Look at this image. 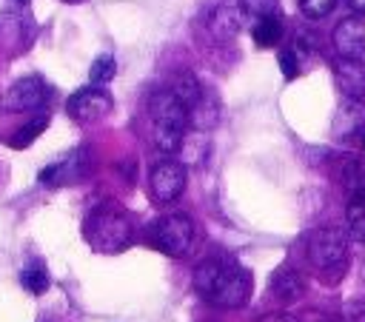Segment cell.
Listing matches in <instances>:
<instances>
[{
	"label": "cell",
	"mask_w": 365,
	"mask_h": 322,
	"mask_svg": "<svg viewBox=\"0 0 365 322\" xmlns=\"http://www.w3.org/2000/svg\"><path fill=\"white\" fill-rule=\"evenodd\" d=\"M194 288L197 294L217 305V308H242L251 296V274L231 256L222 259H202L194 268Z\"/></svg>",
	"instance_id": "1"
},
{
	"label": "cell",
	"mask_w": 365,
	"mask_h": 322,
	"mask_svg": "<svg viewBox=\"0 0 365 322\" xmlns=\"http://www.w3.org/2000/svg\"><path fill=\"white\" fill-rule=\"evenodd\" d=\"M188 108L171 91H160L151 97V137L160 154H177L188 134Z\"/></svg>",
	"instance_id": "2"
},
{
	"label": "cell",
	"mask_w": 365,
	"mask_h": 322,
	"mask_svg": "<svg viewBox=\"0 0 365 322\" xmlns=\"http://www.w3.org/2000/svg\"><path fill=\"white\" fill-rule=\"evenodd\" d=\"M86 242L100 254H117L131 242V222L117 208H100L86 217Z\"/></svg>",
	"instance_id": "3"
},
{
	"label": "cell",
	"mask_w": 365,
	"mask_h": 322,
	"mask_svg": "<svg viewBox=\"0 0 365 322\" xmlns=\"http://www.w3.org/2000/svg\"><path fill=\"white\" fill-rule=\"evenodd\" d=\"M305 256L319 274L336 276L348 262V237L339 228H317L305 239Z\"/></svg>",
	"instance_id": "4"
},
{
	"label": "cell",
	"mask_w": 365,
	"mask_h": 322,
	"mask_svg": "<svg viewBox=\"0 0 365 322\" xmlns=\"http://www.w3.org/2000/svg\"><path fill=\"white\" fill-rule=\"evenodd\" d=\"M151 242L165 256H182L188 254L194 242V222L185 214H165L151 228Z\"/></svg>",
	"instance_id": "5"
},
{
	"label": "cell",
	"mask_w": 365,
	"mask_h": 322,
	"mask_svg": "<svg viewBox=\"0 0 365 322\" xmlns=\"http://www.w3.org/2000/svg\"><path fill=\"white\" fill-rule=\"evenodd\" d=\"M48 97V85L43 83V77L37 74H29V77H20L14 80L3 97H0V108L3 111H11V114H20V111H34L46 103Z\"/></svg>",
	"instance_id": "6"
},
{
	"label": "cell",
	"mask_w": 365,
	"mask_h": 322,
	"mask_svg": "<svg viewBox=\"0 0 365 322\" xmlns=\"http://www.w3.org/2000/svg\"><path fill=\"white\" fill-rule=\"evenodd\" d=\"M111 105H114L111 94L103 85H86V88H80V91H74L68 97L66 111L77 123H94V120H103L111 111Z\"/></svg>",
	"instance_id": "7"
},
{
	"label": "cell",
	"mask_w": 365,
	"mask_h": 322,
	"mask_svg": "<svg viewBox=\"0 0 365 322\" xmlns=\"http://www.w3.org/2000/svg\"><path fill=\"white\" fill-rule=\"evenodd\" d=\"M148 182H151V194L157 202H174L185 191V165L171 157L157 160L148 174Z\"/></svg>",
	"instance_id": "8"
},
{
	"label": "cell",
	"mask_w": 365,
	"mask_h": 322,
	"mask_svg": "<svg viewBox=\"0 0 365 322\" xmlns=\"http://www.w3.org/2000/svg\"><path fill=\"white\" fill-rule=\"evenodd\" d=\"M240 26H242V14L234 0H220L205 11V28L217 43L234 40L240 34Z\"/></svg>",
	"instance_id": "9"
},
{
	"label": "cell",
	"mask_w": 365,
	"mask_h": 322,
	"mask_svg": "<svg viewBox=\"0 0 365 322\" xmlns=\"http://www.w3.org/2000/svg\"><path fill=\"white\" fill-rule=\"evenodd\" d=\"M334 48L339 57L362 60L365 54V20L362 17H345L334 26Z\"/></svg>",
	"instance_id": "10"
},
{
	"label": "cell",
	"mask_w": 365,
	"mask_h": 322,
	"mask_svg": "<svg viewBox=\"0 0 365 322\" xmlns=\"http://www.w3.org/2000/svg\"><path fill=\"white\" fill-rule=\"evenodd\" d=\"M334 80H336V85L345 97H351V100L365 97V66H362V60L339 57L334 63Z\"/></svg>",
	"instance_id": "11"
},
{
	"label": "cell",
	"mask_w": 365,
	"mask_h": 322,
	"mask_svg": "<svg viewBox=\"0 0 365 322\" xmlns=\"http://www.w3.org/2000/svg\"><path fill=\"white\" fill-rule=\"evenodd\" d=\"M31 40V28L20 11H0V46L6 51H20Z\"/></svg>",
	"instance_id": "12"
},
{
	"label": "cell",
	"mask_w": 365,
	"mask_h": 322,
	"mask_svg": "<svg viewBox=\"0 0 365 322\" xmlns=\"http://www.w3.org/2000/svg\"><path fill=\"white\" fill-rule=\"evenodd\" d=\"M271 294L282 302H297L305 294V279L297 268L291 265H279L277 274L271 276Z\"/></svg>",
	"instance_id": "13"
},
{
	"label": "cell",
	"mask_w": 365,
	"mask_h": 322,
	"mask_svg": "<svg viewBox=\"0 0 365 322\" xmlns=\"http://www.w3.org/2000/svg\"><path fill=\"white\" fill-rule=\"evenodd\" d=\"M362 131H365V105H362V100L345 97V103L339 105L336 120H334V134L336 137H354Z\"/></svg>",
	"instance_id": "14"
},
{
	"label": "cell",
	"mask_w": 365,
	"mask_h": 322,
	"mask_svg": "<svg viewBox=\"0 0 365 322\" xmlns=\"http://www.w3.org/2000/svg\"><path fill=\"white\" fill-rule=\"evenodd\" d=\"M217 120H220V100H217L214 91L202 88L200 100L188 108V123H191V128H197V131H208V128L217 125Z\"/></svg>",
	"instance_id": "15"
},
{
	"label": "cell",
	"mask_w": 365,
	"mask_h": 322,
	"mask_svg": "<svg viewBox=\"0 0 365 322\" xmlns=\"http://www.w3.org/2000/svg\"><path fill=\"white\" fill-rule=\"evenodd\" d=\"M80 174H83V151H71L60 162H51L48 168H43L40 171V182H46V185H63V182L77 180Z\"/></svg>",
	"instance_id": "16"
},
{
	"label": "cell",
	"mask_w": 365,
	"mask_h": 322,
	"mask_svg": "<svg viewBox=\"0 0 365 322\" xmlns=\"http://www.w3.org/2000/svg\"><path fill=\"white\" fill-rule=\"evenodd\" d=\"M185 108H191L197 100H200V94H202V83L191 74V71H180L174 80H171V88H168Z\"/></svg>",
	"instance_id": "17"
},
{
	"label": "cell",
	"mask_w": 365,
	"mask_h": 322,
	"mask_svg": "<svg viewBox=\"0 0 365 322\" xmlns=\"http://www.w3.org/2000/svg\"><path fill=\"white\" fill-rule=\"evenodd\" d=\"M345 222H348L351 237L365 239V188L351 191V199H348V208H345Z\"/></svg>",
	"instance_id": "18"
},
{
	"label": "cell",
	"mask_w": 365,
	"mask_h": 322,
	"mask_svg": "<svg viewBox=\"0 0 365 322\" xmlns=\"http://www.w3.org/2000/svg\"><path fill=\"white\" fill-rule=\"evenodd\" d=\"M282 40V20L277 14H268V17H259L254 23V43L262 46V48H271Z\"/></svg>",
	"instance_id": "19"
},
{
	"label": "cell",
	"mask_w": 365,
	"mask_h": 322,
	"mask_svg": "<svg viewBox=\"0 0 365 322\" xmlns=\"http://www.w3.org/2000/svg\"><path fill=\"white\" fill-rule=\"evenodd\" d=\"M180 151H182V165H200V162L208 157V140H205V131H197V128H194L191 134H185Z\"/></svg>",
	"instance_id": "20"
},
{
	"label": "cell",
	"mask_w": 365,
	"mask_h": 322,
	"mask_svg": "<svg viewBox=\"0 0 365 322\" xmlns=\"http://www.w3.org/2000/svg\"><path fill=\"white\" fill-rule=\"evenodd\" d=\"M20 285H23L29 294H46V291H48V271H46L40 262H29V265L20 271Z\"/></svg>",
	"instance_id": "21"
},
{
	"label": "cell",
	"mask_w": 365,
	"mask_h": 322,
	"mask_svg": "<svg viewBox=\"0 0 365 322\" xmlns=\"http://www.w3.org/2000/svg\"><path fill=\"white\" fill-rule=\"evenodd\" d=\"M46 125H48V117H43V114L34 117V120H29L20 131H14V134L9 137V145H11V148H26V145H31V142L46 131Z\"/></svg>",
	"instance_id": "22"
},
{
	"label": "cell",
	"mask_w": 365,
	"mask_h": 322,
	"mask_svg": "<svg viewBox=\"0 0 365 322\" xmlns=\"http://www.w3.org/2000/svg\"><path fill=\"white\" fill-rule=\"evenodd\" d=\"M114 74H117V60H114L111 54H100V57L91 63V68H88L91 85H106L108 80H114Z\"/></svg>",
	"instance_id": "23"
},
{
	"label": "cell",
	"mask_w": 365,
	"mask_h": 322,
	"mask_svg": "<svg viewBox=\"0 0 365 322\" xmlns=\"http://www.w3.org/2000/svg\"><path fill=\"white\" fill-rule=\"evenodd\" d=\"M240 9H242L245 14H251L254 20H259V17L277 14V9H279V0H240Z\"/></svg>",
	"instance_id": "24"
},
{
	"label": "cell",
	"mask_w": 365,
	"mask_h": 322,
	"mask_svg": "<svg viewBox=\"0 0 365 322\" xmlns=\"http://www.w3.org/2000/svg\"><path fill=\"white\" fill-rule=\"evenodd\" d=\"M336 6V0H299V11L308 20H322L325 14H331Z\"/></svg>",
	"instance_id": "25"
},
{
	"label": "cell",
	"mask_w": 365,
	"mask_h": 322,
	"mask_svg": "<svg viewBox=\"0 0 365 322\" xmlns=\"http://www.w3.org/2000/svg\"><path fill=\"white\" fill-rule=\"evenodd\" d=\"M279 68H282V77L285 80H294L299 74V60H297V51L294 48L279 51Z\"/></svg>",
	"instance_id": "26"
},
{
	"label": "cell",
	"mask_w": 365,
	"mask_h": 322,
	"mask_svg": "<svg viewBox=\"0 0 365 322\" xmlns=\"http://www.w3.org/2000/svg\"><path fill=\"white\" fill-rule=\"evenodd\" d=\"M348 6H351L356 14H365V0H348Z\"/></svg>",
	"instance_id": "27"
},
{
	"label": "cell",
	"mask_w": 365,
	"mask_h": 322,
	"mask_svg": "<svg viewBox=\"0 0 365 322\" xmlns=\"http://www.w3.org/2000/svg\"><path fill=\"white\" fill-rule=\"evenodd\" d=\"M359 142H362V151H365V131L359 134Z\"/></svg>",
	"instance_id": "28"
},
{
	"label": "cell",
	"mask_w": 365,
	"mask_h": 322,
	"mask_svg": "<svg viewBox=\"0 0 365 322\" xmlns=\"http://www.w3.org/2000/svg\"><path fill=\"white\" fill-rule=\"evenodd\" d=\"M63 3H80V0H63Z\"/></svg>",
	"instance_id": "29"
},
{
	"label": "cell",
	"mask_w": 365,
	"mask_h": 322,
	"mask_svg": "<svg viewBox=\"0 0 365 322\" xmlns=\"http://www.w3.org/2000/svg\"><path fill=\"white\" fill-rule=\"evenodd\" d=\"M17 3H23V6H26V3H29V0H17Z\"/></svg>",
	"instance_id": "30"
}]
</instances>
